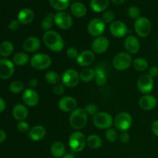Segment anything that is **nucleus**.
<instances>
[{"label":"nucleus","mask_w":158,"mask_h":158,"mask_svg":"<svg viewBox=\"0 0 158 158\" xmlns=\"http://www.w3.org/2000/svg\"><path fill=\"white\" fill-rule=\"evenodd\" d=\"M50 152L55 158L62 157L66 153V148L61 141H56L50 148Z\"/></svg>","instance_id":"25"},{"label":"nucleus","mask_w":158,"mask_h":158,"mask_svg":"<svg viewBox=\"0 0 158 158\" xmlns=\"http://www.w3.org/2000/svg\"><path fill=\"white\" fill-rule=\"evenodd\" d=\"M23 101L24 104L28 106H35L40 102V96L37 94L35 89H32L29 88V89H25L24 92L23 93Z\"/></svg>","instance_id":"15"},{"label":"nucleus","mask_w":158,"mask_h":158,"mask_svg":"<svg viewBox=\"0 0 158 158\" xmlns=\"http://www.w3.org/2000/svg\"><path fill=\"white\" fill-rule=\"evenodd\" d=\"M105 28V23L102 20V19L95 18L90 20L88 23L87 31L89 35L97 38L101 36L102 34L104 32Z\"/></svg>","instance_id":"11"},{"label":"nucleus","mask_w":158,"mask_h":158,"mask_svg":"<svg viewBox=\"0 0 158 158\" xmlns=\"http://www.w3.org/2000/svg\"><path fill=\"white\" fill-rule=\"evenodd\" d=\"M54 23V14L49 13L46 15V16L42 20L41 22V28L42 29L45 30L46 32L49 31L52 29Z\"/></svg>","instance_id":"35"},{"label":"nucleus","mask_w":158,"mask_h":158,"mask_svg":"<svg viewBox=\"0 0 158 158\" xmlns=\"http://www.w3.org/2000/svg\"><path fill=\"white\" fill-rule=\"evenodd\" d=\"M148 74L151 76V77H155L158 76V66H153L148 70Z\"/></svg>","instance_id":"47"},{"label":"nucleus","mask_w":158,"mask_h":158,"mask_svg":"<svg viewBox=\"0 0 158 158\" xmlns=\"http://www.w3.org/2000/svg\"><path fill=\"white\" fill-rule=\"evenodd\" d=\"M12 117L18 121H23L28 117L29 110L27 107L23 104H16L12 109Z\"/></svg>","instance_id":"22"},{"label":"nucleus","mask_w":158,"mask_h":158,"mask_svg":"<svg viewBox=\"0 0 158 158\" xmlns=\"http://www.w3.org/2000/svg\"><path fill=\"white\" fill-rule=\"evenodd\" d=\"M77 102L75 98L69 96L63 97L59 100L58 106L59 109L65 113L73 112L75 109H77Z\"/></svg>","instance_id":"17"},{"label":"nucleus","mask_w":158,"mask_h":158,"mask_svg":"<svg viewBox=\"0 0 158 158\" xmlns=\"http://www.w3.org/2000/svg\"><path fill=\"white\" fill-rule=\"evenodd\" d=\"M127 14L131 19H137L140 17V10L137 6H131V7H129V9H128Z\"/></svg>","instance_id":"39"},{"label":"nucleus","mask_w":158,"mask_h":158,"mask_svg":"<svg viewBox=\"0 0 158 158\" xmlns=\"http://www.w3.org/2000/svg\"><path fill=\"white\" fill-rule=\"evenodd\" d=\"M40 46H41V42L40 39L35 36L28 37L23 44V49L27 52H36L40 48Z\"/></svg>","instance_id":"21"},{"label":"nucleus","mask_w":158,"mask_h":158,"mask_svg":"<svg viewBox=\"0 0 158 158\" xmlns=\"http://www.w3.org/2000/svg\"><path fill=\"white\" fill-rule=\"evenodd\" d=\"M86 114L89 116H95L97 114V106L94 103H89L84 108Z\"/></svg>","instance_id":"41"},{"label":"nucleus","mask_w":158,"mask_h":158,"mask_svg":"<svg viewBox=\"0 0 158 158\" xmlns=\"http://www.w3.org/2000/svg\"><path fill=\"white\" fill-rule=\"evenodd\" d=\"M88 120V114L84 108L78 107L71 112L69 116V124L77 131L83 129L86 126Z\"/></svg>","instance_id":"2"},{"label":"nucleus","mask_w":158,"mask_h":158,"mask_svg":"<svg viewBox=\"0 0 158 158\" xmlns=\"http://www.w3.org/2000/svg\"><path fill=\"white\" fill-rule=\"evenodd\" d=\"M109 3L110 0H91L89 6L94 12H101L106 10Z\"/></svg>","instance_id":"27"},{"label":"nucleus","mask_w":158,"mask_h":158,"mask_svg":"<svg viewBox=\"0 0 158 158\" xmlns=\"http://www.w3.org/2000/svg\"><path fill=\"white\" fill-rule=\"evenodd\" d=\"M132 117L129 113H119L114 119V125L118 131H127L132 125Z\"/></svg>","instance_id":"8"},{"label":"nucleus","mask_w":158,"mask_h":158,"mask_svg":"<svg viewBox=\"0 0 158 158\" xmlns=\"http://www.w3.org/2000/svg\"><path fill=\"white\" fill-rule=\"evenodd\" d=\"M53 92L56 95L61 96L65 93V86L63 83H58L55 85L53 88Z\"/></svg>","instance_id":"43"},{"label":"nucleus","mask_w":158,"mask_h":158,"mask_svg":"<svg viewBox=\"0 0 158 158\" xmlns=\"http://www.w3.org/2000/svg\"><path fill=\"white\" fill-rule=\"evenodd\" d=\"M80 80L85 83H89L92 80H95L96 70L91 68H84L82 69L80 73Z\"/></svg>","instance_id":"28"},{"label":"nucleus","mask_w":158,"mask_h":158,"mask_svg":"<svg viewBox=\"0 0 158 158\" xmlns=\"http://www.w3.org/2000/svg\"><path fill=\"white\" fill-rule=\"evenodd\" d=\"M38 84H39L38 80L35 78L31 79V80L29 81V86L30 89H35V88L38 86Z\"/></svg>","instance_id":"48"},{"label":"nucleus","mask_w":158,"mask_h":158,"mask_svg":"<svg viewBox=\"0 0 158 158\" xmlns=\"http://www.w3.org/2000/svg\"><path fill=\"white\" fill-rule=\"evenodd\" d=\"M133 60L128 52H120L114 56L113 60V66L117 70H125L132 64Z\"/></svg>","instance_id":"6"},{"label":"nucleus","mask_w":158,"mask_h":158,"mask_svg":"<svg viewBox=\"0 0 158 158\" xmlns=\"http://www.w3.org/2000/svg\"><path fill=\"white\" fill-rule=\"evenodd\" d=\"M19 24H20V23L19 22L18 19H12L9 22L8 26H9V28L10 30L15 31V30H16V29H19Z\"/></svg>","instance_id":"46"},{"label":"nucleus","mask_w":158,"mask_h":158,"mask_svg":"<svg viewBox=\"0 0 158 158\" xmlns=\"http://www.w3.org/2000/svg\"><path fill=\"white\" fill-rule=\"evenodd\" d=\"M61 158H75L72 154H65Z\"/></svg>","instance_id":"53"},{"label":"nucleus","mask_w":158,"mask_h":158,"mask_svg":"<svg viewBox=\"0 0 158 158\" xmlns=\"http://www.w3.org/2000/svg\"><path fill=\"white\" fill-rule=\"evenodd\" d=\"M110 32L116 38H123L128 33V29L124 23L121 21H114L110 26Z\"/></svg>","instance_id":"14"},{"label":"nucleus","mask_w":158,"mask_h":158,"mask_svg":"<svg viewBox=\"0 0 158 158\" xmlns=\"http://www.w3.org/2000/svg\"><path fill=\"white\" fill-rule=\"evenodd\" d=\"M96 70V77L95 81L98 86H101L106 84V81H107V76H106V72L103 70L102 68L97 67Z\"/></svg>","instance_id":"34"},{"label":"nucleus","mask_w":158,"mask_h":158,"mask_svg":"<svg viewBox=\"0 0 158 158\" xmlns=\"http://www.w3.org/2000/svg\"><path fill=\"white\" fill-rule=\"evenodd\" d=\"M49 2L54 9L63 12L69 7L70 0H49Z\"/></svg>","instance_id":"31"},{"label":"nucleus","mask_w":158,"mask_h":158,"mask_svg":"<svg viewBox=\"0 0 158 158\" xmlns=\"http://www.w3.org/2000/svg\"><path fill=\"white\" fill-rule=\"evenodd\" d=\"M132 64L134 69L139 72H143V71L147 70L148 69V66H149L146 59L141 58V57L136 58L135 60H133Z\"/></svg>","instance_id":"32"},{"label":"nucleus","mask_w":158,"mask_h":158,"mask_svg":"<svg viewBox=\"0 0 158 158\" xmlns=\"http://www.w3.org/2000/svg\"><path fill=\"white\" fill-rule=\"evenodd\" d=\"M54 158H55V157H54Z\"/></svg>","instance_id":"57"},{"label":"nucleus","mask_w":158,"mask_h":158,"mask_svg":"<svg viewBox=\"0 0 158 158\" xmlns=\"http://www.w3.org/2000/svg\"><path fill=\"white\" fill-rule=\"evenodd\" d=\"M45 80L49 84L56 85L60 81V77L56 72L51 70L46 73L45 75Z\"/></svg>","instance_id":"36"},{"label":"nucleus","mask_w":158,"mask_h":158,"mask_svg":"<svg viewBox=\"0 0 158 158\" xmlns=\"http://www.w3.org/2000/svg\"><path fill=\"white\" fill-rule=\"evenodd\" d=\"M70 11L73 15L77 18H82L86 13V8L83 3L76 2L70 6Z\"/></svg>","instance_id":"26"},{"label":"nucleus","mask_w":158,"mask_h":158,"mask_svg":"<svg viewBox=\"0 0 158 158\" xmlns=\"http://www.w3.org/2000/svg\"><path fill=\"white\" fill-rule=\"evenodd\" d=\"M93 123L99 129H109L114 124V118L110 114L106 112L97 113L93 118Z\"/></svg>","instance_id":"5"},{"label":"nucleus","mask_w":158,"mask_h":158,"mask_svg":"<svg viewBox=\"0 0 158 158\" xmlns=\"http://www.w3.org/2000/svg\"><path fill=\"white\" fill-rule=\"evenodd\" d=\"M109 40L106 37L101 35V36L97 37L93 41L91 47H92L93 52L97 54H101L107 50L108 48H109Z\"/></svg>","instance_id":"16"},{"label":"nucleus","mask_w":158,"mask_h":158,"mask_svg":"<svg viewBox=\"0 0 158 158\" xmlns=\"http://www.w3.org/2000/svg\"><path fill=\"white\" fill-rule=\"evenodd\" d=\"M66 55L69 59H77L79 56L78 50L75 47H69L66 51Z\"/></svg>","instance_id":"44"},{"label":"nucleus","mask_w":158,"mask_h":158,"mask_svg":"<svg viewBox=\"0 0 158 158\" xmlns=\"http://www.w3.org/2000/svg\"><path fill=\"white\" fill-rule=\"evenodd\" d=\"M6 139V134L4 131L0 130V143L4 142Z\"/></svg>","instance_id":"51"},{"label":"nucleus","mask_w":158,"mask_h":158,"mask_svg":"<svg viewBox=\"0 0 158 158\" xmlns=\"http://www.w3.org/2000/svg\"><path fill=\"white\" fill-rule=\"evenodd\" d=\"M16 127L17 129H18V131L22 133L28 132V131H29V130H30L29 123H28L26 121H25V120H23V121H19L16 125Z\"/></svg>","instance_id":"42"},{"label":"nucleus","mask_w":158,"mask_h":158,"mask_svg":"<svg viewBox=\"0 0 158 158\" xmlns=\"http://www.w3.org/2000/svg\"><path fill=\"white\" fill-rule=\"evenodd\" d=\"M52 64L50 56L45 53H36L30 59V65L33 69L37 70H45Z\"/></svg>","instance_id":"3"},{"label":"nucleus","mask_w":158,"mask_h":158,"mask_svg":"<svg viewBox=\"0 0 158 158\" xmlns=\"http://www.w3.org/2000/svg\"><path fill=\"white\" fill-rule=\"evenodd\" d=\"M46 131L44 127L37 125L31 128L29 131V137L33 141H40L44 138Z\"/></svg>","instance_id":"24"},{"label":"nucleus","mask_w":158,"mask_h":158,"mask_svg":"<svg viewBox=\"0 0 158 158\" xmlns=\"http://www.w3.org/2000/svg\"><path fill=\"white\" fill-rule=\"evenodd\" d=\"M124 48L129 54L137 53L140 50V41L134 35H128L124 40Z\"/></svg>","instance_id":"19"},{"label":"nucleus","mask_w":158,"mask_h":158,"mask_svg":"<svg viewBox=\"0 0 158 158\" xmlns=\"http://www.w3.org/2000/svg\"><path fill=\"white\" fill-rule=\"evenodd\" d=\"M43 40L45 46L52 52H60L64 49V40L57 32L47 31L43 35Z\"/></svg>","instance_id":"1"},{"label":"nucleus","mask_w":158,"mask_h":158,"mask_svg":"<svg viewBox=\"0 0 158 158\" xmlns=\"http://www.w3.org/2000/svg\"><path fill=\"white\" fill-rule=\"evenodd\" d=\"M95 60V56L94 52L90 50H84L80 52L77 58V64L82 67L89 66L94 63Z\"/></svg>","instance_id":"20"},{"label":"nucleus","mask_w":158,"mask_h":158,"mask_svg":"<svg viewBox=\"0 0 158 158\" xmlns=\"http://www.w3.org/2000/svg\"><path fill=\"white\" fill-rule=\"evenodd\" d=\"M86 143V139L84 134L80 131H74L69 138V146L74 152H80L84 149Z\"/></svg>","instance_id":"4"},{"label":"nucleus","mask_w":158,"mask_h":158,"mask_svg":"<svg viewBox=\"0 0 158 158\" xmlns=\"http://www.w3.org/2000/svg\"><path fill=\"white\" fill-rule=\"evenodd\" d=\"M86 144L92 149H99L101 148L103 141L99 136L92 134L86 138Z\"/></svg>","instance_id":"30"},{"label":"nucleus","mask_w":158,"mask_h":158,"mask_svg":"<svg viewBox=\"0 0 158 158\" xmlns=\"http://www.w3.org/2000/svg\"><path fill=\"white\" fill-rule=\"evenodd\" d=\"M151 131L154 133V135L158 137V120L153 122L152 125H151Z\"/></svg>","instance_id":"49"},{"label":"nucleus","mask_w":158,"mask_h":158,"mask_svg":"<svg viewBox=\"0 0 158 158\" xmlns=\"http://www.w3.org/2000/svg\"><path fill=\"white\" fill-rule=\"evenodd\" d=\"M54 23L60 29L66 30L72 26L73 19L68 12H58L54 15Z\"/></svg>","instance_id":"12"},{"label":"nucleus","mask_w":158,"mask_h":158,"mask_svg":"<svg viewBox=\"0 0 158 158\" xmlns=\"http://www.w3.org/2000/svg\"><path fill=\"white\" fill-rule=\"evenodd\" d=\"M137 89L141 94H149L154 88V82L153 77L149 74H142L137 80Z\"/></svg>","instance_id":"10"},{"label":"nucleus","mask_w":158,"mask_h":158,"mask_svg":"<svg viewBox=\"0 0 158 158\" xmlns=\"http://www.w3.org/2000/svg\"><path fill=\"white\" fill-rule=\"evenodd\" d=\"M73 1H76V0H73Z\"/></svg>","instance_id":"56"},{"label":"nucleus","mask_w":158,"mask_h":158,"mask_svg":"<svg viewBox=\"0 0 158 158\" xmlns=\"http://www.w3.org/2000/svg\"><path fill=\"white\" fill-rule=\"evenodd\" d=\"M114 18H115V14L113 11L110 10L105 11L102 15V20L105 23H112L114 22Z\"/></svg>","instance_id":"40"},{"label":"nucleus","mask_w":158,"mask_h":158,"mask_svg":"<svg viewBox=\"0 0 158 158\" xmlns=\"http://www.w3.org/2000/svg\"><path fill=\"white\" fill-rule=\"evenodd\" d=\"M111 1L113 2V3H114V4L116 5H121L123 4L126 0H111Z\"/></svg>","instance_id":"52"},{"label":"nucleus","mask_w":158,"mask_h":158,"mask_svg":"<svg viewBox=\"0 0 158 158\" xmlns=\"http://www.w3.org/2000/svg\"><path fill=\"white\" fill-rule=\"evenodd\" d=\"M0 60H1V55H0Z\"/></svg>","instance_id":"55"},{"label":"nucleus","mask_w":158,"mask_h":158,"mask_svg":"<svg viewBox=\"0 0 158 158\" xmlns=\"http://www.w3.org/2000/svg\"><path fill=\"white\" fill-rule=\"evenodd\" d=\"M35 17L33 11L31 10L30 9H23L19 11L18 13L17 18H18L19 22L21 24L27 25L32 23Z\"/></svg>","instance_id":"23"},{"label":"nucleus","mask_w":158,"mask_h":158,"mask_svg":"<svg viewBox=\"0 0 158 158\" xmlns=\"http://www.w3.org/2000/svg\"><path fill=\"white\" fill-rule=\"evenodd\" d=\"M105 137H106V139L108 141L114 143L118 138V133L115 129H113V128L110 127L106 131Z\"/></svg>","instance_id":"38"},{"label":"nucleus","mask_w":158,"mask_h":158,"mask_svg":"<svg viewBox=\"0 0 158 158\" xmlns=\"http://www.w3.org/2000/svg\"><path fill=\"white\" fill-rule=\"evenodd\" d=\"M138 104L143 110L150 111L154 110L157 106V100L154 96L151 94H146L140 97L138 101Z\"/></svg>","instance_id":"18"},{"label":"nucleus","mask_w":158,"mask_h":158,"mask_svg":"<svg viewBox=\"0 0 158 158\" xmlns=\"http://www.w3.org/2000/svg\"><path fill=\"white\" fill-rule=\"evenodd\" d=\"M157 49H158V40H157Z\"/></svg>","instance_id":"54"},{"label":"nucleus","mask_w":158,"mask_h":158,"mask_svg":"<svg viewBox=\"0 0 158 158\" xmlns=\"http://www.w3.org/2000/svg\"><path fill=\"white\" fill-rule=\"evenodd\" d=\"M119 139H120L121 143H127L130 140V135L127 131H123V132L120 133V136H119Z\"/></svg>","instance_id":"45"},{"label":"nucleus","mask_w":158,"mask_h":158,"mask_svg":"<svg viewBox=\"0 0 158 158\" xmlns=\"http://www.w3.org/2000/svg\"><path fill=\"white\" fill-rule=\"evenodd\" d=\"M14 49V46L12 42L6 41L2 42L0 45V55L3 57H8L12 53Z\"/></svg>","instance_id":"29"},{"label":"nucleus","mask_w":158,"mask_h":158,"mask_svg":"<svg viewBox=\"0 0 158 158\" xmlns=\"http://www.w3.org/2000/svg\"><path fill=\"white\" fill-rule=\"evenodd\" d=\"M6 107V104L5 100L2 97H0V113L3 112Z\"/></svg>","instance_id":"50"},{"label":"nucleus","mask_w":158,"mask_h":158,"mask_svg":"<svg viewBox=\"0 0 158 158\" xmlns=\"http://www.w3.org/2000/svg\"><path fill=\"white\" fill-rule=\"evenodd\" d=\"M15 72L13 62L8 59L0 60V78L2 80L9 79Z\"/></svg>","instance_id":"13"},{"label":"nucleus","mask_w":158,"mask_h":158,"mask_svg":"<svg viewBox=\"0 0 158 158\" xmlns=\"http://www.w3.org/2000/svg\"><path fill=\"white\" fill-rule=\"evenodd\" d=\"M80 74L76 69H68L63 73L61 77L62 83L69 88L75 87L80 82Z\"/></svg>","instance_id":"9"},{"label":"nucleus","mask_w":158,"mask_h":158,"mask_svg":"<svg viewBox=\"0 0 158 158\" xmlns=\"http://www.w3.org/2000/svg\"><path fill=\"white\" fill-rule=\"evenodd\" d=\"M152 29L151 23L146 17H140L135 20L134 29L136 33L141 38H146L150 35Z\"/></svg>","instance_id":"7"},{"label":"nucleus","mask_w":158,"mask_h":158,"mask_svg":"<svg viewBox=\"0 0 158 158\" xmlns=\"http://www.w3.org/2000/svg\"><path fill=\"white\" fill-rule=\"evenodd\" d=\"M25 85L23 82L19 81V80H15L12 82L9 85V90L12 94H19L24 89Z\"/></svg>","instance_id":"37"},{"label":"nucleus","mask_w":158,"mask_h":158,"mask_svg":"<svg viewBox=\"0 0 158 158\" xmlns=\"http://www.w3.org/2000/svg\"><path fill=\"white\" fill-rule=\"evenodd\" d=\"M29 61V56L26 52H20L13 56V63L17 66H24Z\"/></svg>","instance_id":"33"}]
</instances>
